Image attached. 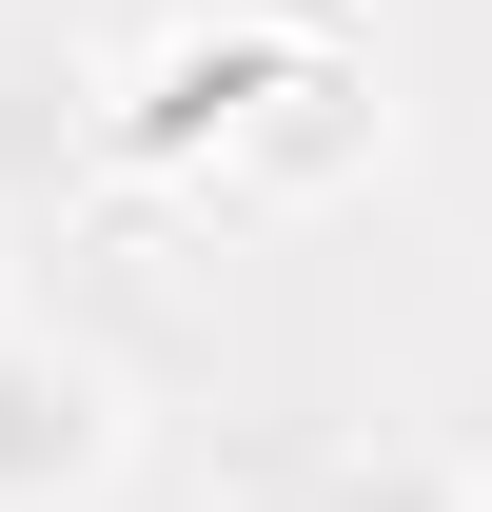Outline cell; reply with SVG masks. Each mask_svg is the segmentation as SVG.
Masks as SVG:
<instances>
[{
  "mask_svg": "<svg viewBox=\"0 0 492 512\" xmlns=\"http://www.w3.org/2000/svg\"><path fill=\"white\" fill-rule=\"evenodd\" d=\"M119 453H138L119 355H99V335H60V316H0V512H79Z\"/></svg>",
  "mask_w": 492,
  "mask_h": 512,
  "instance_id": "6da1fadb",
  "label": "cell"
},
{
  "mask_svg": "<svg viewBox=\"0 0 492 512\" xmlns=\"http://www.w3.org/2000/svg\"><path fill=\"white\" fill-rule=\"evenodd\" d=\"M473 512H492V453H473Z\"/></svg>",
  "mask_w": 492,
  "mask_h": 512,
  "instance_id": "3957f363",
  "label": "cell"
},
{
  "mask_svg": "<svg viewBox=\"0 0 492 512\" xmlns=\"http://www.w3.org/2000/svg\"><path fill=\"white\" fill-rule=\"evenodd\" d=\"M335 512H473V473H453V453H355Z\"/></svg>",
  "mask_w": 492,
  "mask_h": 512,
  "instance_id": "7a4b0ae2",
  "label": "cell"
},
{
  "mask_svg": "<svg viewBox=\"0 0 492 512\" xmlns=\"http://www.w3.org/2000/svg\"><path fill=\"white\" fill-rule=\"evenodd\" d=\"M0 316H20V296H0Z\"/></svg>",
  "mask_w": 492,
  "mask_h": 512,
  "instance_id": "277c9868",
  "label": "cell"
}]
</instances>
